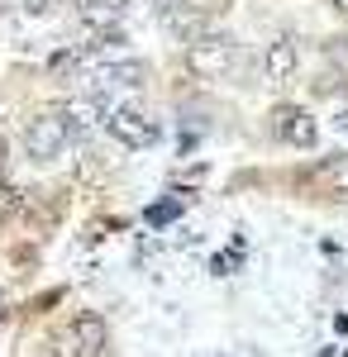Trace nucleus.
Segmentation results:
<instances>
[{
  "instance_id": "f257e3e1",
  "label": "nucleus",
  "mask_w": 348,
  "mask_h": 357,
  "mask_svg": "<svg viewBox=\"0 0 348 357\" xmlns=\"http://www.w3.org/2000/svg\"><path fill=\"white\" fill-rule=\"evenodd\" d=\"M67 143H72V124H67L62 110H43L24 124V148H29L34 162H53Z\"/></svg>"
},
{
  "instance_id": "f03ea898",
  "label": "nucleus",
  "mask_w": 348,
  "mask_h": 357,
  "mask_svg": "<svg viewBox=\"0 0 348 357\" xmlns=\"http://www.w3.org/2000/svg\"><path fill=\"white\" fill-rule=\"evenodd\" d=\"M148 77V67L138 57H124V62H106L86 77V96L91 100H110V96H124V91H138Z\"/></svg>"
},
{
  "instance_id": "7ed1b4c3",
  "label": "nucleus",
  "mask_w": 348,
  "mask_h": 357,
  "mask_svg": "<svg viewBox=\"0 0 348 357\" xmlns=\"http://www.w3.org/2000/svg\"><path fill=\"white\" fill-rule=\"evenodd\" d=\"M106 134L124 148H153L158 143V124L148 114H138L134 105H110L106 110Z\"/></svg>"
},
{
  "instance_id": "20e7f679",
  "label": "nucleus",
  "mask_w": 348,
  "mask_h": 357,
  "mask_svg": "<svg viewBox=\"0 0 348 357\" xmlns=\"http://www.w3.org/2000/svg\"><path fill=\"white\" fill-rule=\"evenodd\" d=\"M187 62H191V72H196V77H229V67L239 62V43H234V38L210 33V38L191 43Z\"/></svg>"
},
{
  "instance_id": "39448f33",
  "label": "nucleus",
  "mask_w": 348,
  "mask_h": 357,
  "mask_svg": "<svg viewBox=\"0 0 348 357\" xmlns=\"http://www.w3.org/2000/svg\"><path fill=\"white\" fill-rule=\"evenodd\" d=\"M106 319L101 314H77V324L67 329V357H101L106 353Z\"/></svg>"
},
{
  "instance_id": "423d86ee",
  "label": "nucleus",
  "mask_w": 348,
  "mask_h": 357,
  "mask_svg": "<svg viewBox=\"0 0 348 357\" xmlns=\"http://www.w3.org/2000/svg\"><path fill=\"white\" fill-rule=\"evenodd\" d=\"M272 134L282 138V143H296V148H315V119L305 110H296V105H282V110L272 114Z\"/></svg>"
},
{
  "instance_id": "0eeeda50",
  "label": "nucleus",
  "mask_w": 348,
  "mask_h": 357,
  "mask_svg": "<svg viewBox=\"0 0 348 357\" xmlns=\"http://www.w3.org/2000/svg\"><path fill=\"white\" fill-rule=\"evenodd\" d=\"M124 0H77V20L86 29H96V33H110V29L124 20Z\"/></svg>"
},
{
  "instance_id": "6e6552de",
  "label": "nucleus",
  "mask_w": 348,
  "mask_h": 357,
  "mask_svg": "<svg viewBox=\"0 0 348 357\" xmlns=\"http://www.w3.org/2000/svg\"><path fill=\"white\" fill-rule=\"evenodd\" d=\"M296 62H300V43L291 33H282L277 43H268V82H291Z\"/></svg>"
},
{
  "instance_id": "1a4fd4ad",
  "label": "nucleus",
  "mask_w": 348,
  "mask_h": 357,
  "mask_svg": "<svg viewBox=\"0 0 348 357\" xmlns=\"http://www.w3.org/2000/svg\"><path fill=\"white\" fill-rule=\"evenodd\" d=\"M62 114H67V124H72V138H77V134H91V129H96V119H106L101 100H91V96L72 100V105H67Z\"/></svg>"
},
{
  "instance_id": "9d476101",
  "label": "nucleus",
  "mask_w": 348,
  "mask_h": 357,
  "mask_svg": "<svg viewBox=\"0 0 348 357\" xmlns=\"http://www.w3.org/2000/svg\"><path fill=\"white\" fill-rule=\"evenodd\" d=\"M177 215H182L177 200H158V205H148V224H172Z\"/></svg>"
},
{
  "instance_id": "9b49d317",
  "label": "nucleus",
  "mask_w": 348,
  "mask_h": 357,
  "mask_svg": "<svg viewBox=\"0 0 348 357\" xmlns=\"http://www.w3.org/2000/svg\"><path fill=\"white\" fill-rule=\"evenodd\" d=\"M24 15H48V10H57V5H67V0H15Z\"/></svg>"
},
{
  "instance_id": "f8f14e48",
  "label": "nucleus",
  "mask_w": 348,
  "mask_h": 357,
  "mask_svg": "<svg viewBox=\"0 0 348 357\" xmlns=\"http://www.w3.org/2000/svg\"><path fill=\"white\" fill-rule=\"evenodd\" d=\"M15 210H20V191L0 186V215H15Z\"/></svg>"
},
{
  "instance_id": "ddd939ff",
  "label": "nucleus",
  "mask_w": 348,
  "mask_h": 357,
  "mask_svg": "<svg viewBox=\"0 0 348 357\" xmlns=\"http://www.w3.org/2000/svg\"><path fill=\"white\" fill-rule=\"evenodd\" d=\"M334 10H339V15H348V0H334Z\"/></svg>"
},
{
  "instance_id": "4468645a",
  "label": "nucleus",
  "mask_w": 348,
  "mask_h": 357,
  "mask_svg": "<svg viewBox=\"0 0 348 357\" xmlns=\"http://www.w3.org/2000/svg\"><path fill=\"white\" fill-rule=\"evenodd\" d=\"M0 176H5V143H0Z\"/></svg>"
},
{
  "instance_id": "2eb2a0df",
  "label": "nucleus",
  "mask_w": 348,
  "mask_h": 357,
  "mask_svg": "<svg viewBox=\"0 0 348 357\" xmlns=\"http://www.w3.org/2000/svg\"><path fill=\"white\" fill-rule=\"evenodd\" d=\"M339 124H348V110H344V114H339Z\"/></svg>"
}]
</instances>
